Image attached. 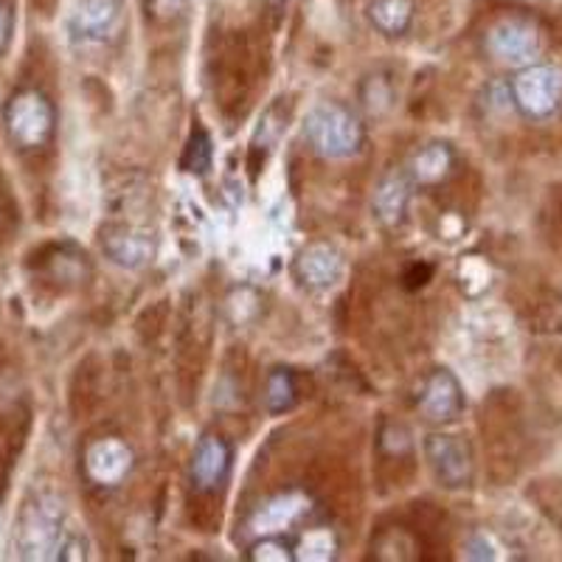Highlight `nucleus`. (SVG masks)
Instances as JSON below:
<instances>
[{
    "mask_svg": "<svg viewBox=\"0 0 562 562\" xmlns=\"http://www.w3.org/2000/svg\"><path fill=\"white\" fill-rule=\"evenodd\" d=\"M262 77V48L248 32H234L220 43L211 59V88L223 115L237 119L248 110Z\"/></svg>",
    "mask_w": 562,
    "mask_h": 562,
    "instance_id": "obj_1",
    "label": "nucleus"
},
{
    "mask_svg": "<svg viewBox=\"0 0 562 562\" xmlns=\"http://www.w3.org/2000/svg\"><path fill=\"white\" fill-rule=\"evenodd\" d=\"M3 124L20 153H43L57 135V108L40 88H20L3 108Z\"/></svg>",
    "mask_w": 562,
    "mask_h": 562,
    "instance_id": "obj_2",
    "label": "nucleus"
},
{
    "mask_svg": "<svg viewBox=\"0 0 562 562\" xmlns=\"http://www.w3.org/2000/svg\"><path fill=\"white\" fill-rule=\"evenodd\" d=\"M32 430V405L26 391L20 389L18 374L7 363H0V498L9 486L12 470L26 448Z\"/></svg>",
    "mask_w": 562,
    "mask_h": 562,
    "instance_id": "obj_3",
    "label": "nucleus"
},
{
    "mask_svg": "<svg viewBox=\"0 0 562 562\" xmlns=\"http://www.w3.org/2000/svg\"><path fill=\"white\" fill-rule=\"evenodd\" d=\"M304 135L313 144L315 153L324 158L344 160L358 155L366 144V127L355 110L340 102H324L310 110Z\"/></svg>",
    "mask_w": 562,
    "mask_h": 562,
    "instance_id": "obj_4",
    "label": "nucleus"
},
{
    "mask_svg": "<svg viewBox=\"0 0 562 562\" xmlns=\"http://www.w3.org/2000/svg\"><path fill=\"white\" fill-rule=\"evenodd\" d=\"M68 535L70 531L63 529V504L54 498L29 501L20 512L18 549L29 560H59Z\"/></svg>",
    "mask_w": 562,
    "mask_h": 562,
    "instance_id": "obj_5",
    "label": "nucleus"
},
{
    "mask_svg": "<svg viewBox=\"0 0 562 562\" xmlns=\"http://www.w3.org/2000/svg\"><path fill=\"white\" fill-rule=\"evenodd\" d=\"M512 104L531 119L543 122L554 115L562 104V68L560 65H526L518 77L509 82Z\"/></svg>",
    "mask_w": 562,
    "mask_h": 562,
    "instance_id": "obj_6",
    "label": "nucleus"
},
{
    "mask_svg": "<svg viewBox=\"0 0 562 562\" xmlns=\"http://www.w3.org/2000/svg\"><path fill=\"white\" fill-rule=\"evenodd\" d=\"M26 268L40 284L59 290V293H68V290H77L90 276V259L77 243L63 239V243L40 245L29 256Z\"/></svg>",
    "mask_w": 562,
    "mask_h": 562,
    "instance_id": "obj_7",
    "label": "nucleus"
},
{
    "mask_svg": "<svg viewBox=\"0 0 562 562\" xmlns=\"http://www.w3.org/2000/svg\"><path fill=\"white\" fill-rule=\"evenodd\" d=\"M422 448H425L430 473L445 490H464V486L473 484L475 459L464 436L428 434Z\"/></svg>",
    "mask_w": 562,
    "mask_h": 562,
    "instance_id": "obj_8",
    "label": "nucleus"
},
{
    "mask_svg": "<svg viewBox=\"0 0 562 562\" xmlns=\"http://www.w3.org/2000/svg\"><path fill=\"white\" fill-rule=\"evenodd\" d=\"M486 52L501 63L526 68L543 52V32L529 18H504L486 32Z\"/></svg>",
    "mask_w": 562,
    "mask_h": 562,
    "instance_id": "obj_9",
    "label": "nucleus"
},
{
    "mask_svg": "<svg viewBox=\"0 0 562 562\" xmlns=\"http://www.w3.org/2000/svg\"><path fill=\"white\" fill-rule=\"evenodd\" d=\"M99 245L110 262L127 270L144 268L155 256L153 231L133 220H108L99 228Z\"/></svg>",
    "mask_w": 562,
    "mask_h": 562,
    "instance_id": "obj_10",
    "label": "nucleus"
},
{
    "mask_svg": "<svg viewBox=\"0 0 562 562\" xmlns=\"http://www.w3.org/2000/svg\"><path fill=\"white\" fill-rule=\"evenodd\" d=\"M416 470L414 436L403 422L383 419L378 428V473L391 486H408Z\"/></svg>",
    "mask_w": 562,
    "mask_h": 562,
    "instance_id": "obj_11",
    "label": "nucleus"
},
{
    "mask_svg": "<svg viewBox=\"0 0 562 562\" xmlns=\"http://www.w3.org/2000/svg\"><path fill=\"white\" fill-rule=\"evenodd\" d=\"M231 464H234V448L220 434H203L189 461V484L194 492L217 495L228 484Z\"/></svg>",
    "mask_w": 562,
    "mask_h": 562,
    "instance_id": "obj_12",
    "label": "nucleus"
},
{
    "mask_svg": "<svg viewBox=\"0 0 562 562\" xmlns=\"http://www.w3.org/2000/svg\"><path fill=\"white\" fill-rule=\"evenodd\" d=\"M74 37L85 43L113 45L127 32V12L122 0H82L74 20H70Z\"/></svg>",
    "mask_w": 562,
    "mask_h": 562,
    "instance_id": "obj_13",
    "label": "nucleus"
},
{
    "mask_svg": "<svg viewBox=\"0 0 562 562\" xmlns=\"http://www.w3.org/2000/svg\"><path fill=\"white\" fill-rule=\"evenodd\" d=\"M422 419L430 425H453L464 414V389L450 369L430 371L416 400Z\"/></svg>",
    "mask_w": 562,
    "mask_h": 562,
    "instance_id": "obj_14",
    "label": "nucleus"
},
{
    "mask_svg": "<svg viewBox=\"0 0 562 562\" xmlns=\"http://www.w3.org/2000/svg\"><path fill=\"white\" fill-rule=\"evenodd\" d=\"M211 346L209 318H200L198 313L189 315L183 324V333L178 338V389L183 394V403L189 405V396L198 391V378L205 366V355Z\"/></svg>",
    "mask_w": 562,
    "mask_h": 562,
    "instance_id": "obj_15",
    "label": "nucleus"
},
{
    "mask_svg": "<svg viewBox=\"0 0 562 562\" xmlns=\"http://www.w3.org/2000/svg\"><path fill=\"white\" fill-rule=\"evenodd\" d=\"M82 470L93 484L119 486L133 470V450L119 436L93 439L82 453Z\"/></svg>",
    "mask_w": 562,
    "mask_h": 562,
    "instance_id": "obj_16",
    "label": "nucleus"
},
{
    "mask_svg": "<svg viewBox=\"0 0 562 562\" xmlns=\"http://www.w3.org/2000/svg\"><path fill=\"white\" fill-rule=\"evenodd\" d=\"M295 279L310 290L333 288L335 281L344 276V259L329 243H313L301 250L293 265Z\"/></svg>",
    "mask_w": 562,
    "mask_h": 562,
    "instance_id": "obj_17",
    "label": "nucleus"
},
{
    "mask_svg": "<svg viewBox=\"0 0 562 562\" xmlns=\"http://www.w3.org/2000/svg\"><path fill=\"white\" fill-rule=\"evenodd\" d=\"M411 198H414V178L405 172H391L380 180L378 192L371 198V211L383 228H400L408 217Z\"/></svg>",
    "mask_w": 562,
    "mask_h": 562,
    "instance_id": "obj_18",
    "label": "nucleus"
},
{
    "mask_svg": "<svg viewBox=\"0 0 562 562\" xmlns=\"http://www.w3.org/2000/svg\"><path fill=\"white\" fill-rule=\"evenodd\" d=\"M310 380L301 371L288 369V366H276L270 369L268 380H265V408L270 416L290 414L299 408V403L307 394Z\"/></svg>",
    "mask_w": 562,
    "mask_h": 562,
    "instance_id": "obj_19",
    "label": "nucleus"
},
{
    "mask_svg": "<svg viewBox=\"0 0 562 562\" xmlns=\"http://www.w3.org/2000/svg\"><path fill=\"white\" fill-rule=\"evenodd\" d=\"M425 543L416 535L414 526H389L380 529L378 537L371 540V557L374 560H422L425 557Z\"/></svg>",
    "mask_w": 562,
    "mask_h": 562,
    "instance_id": "obj_20",
    "label": "nucleus"
},
{
    "mask_svg": "<svg viewBox=\"0 0 562 562\" xmlns=\"http://www.w3.org/2000/svg\"><path fill=\"white\" fill-rule=\"evenodd\" d=\"M102 366L97 358L79 363L74 383H70V411L77 416H88L102 403Z\"/></svg>",
    "mask_w": 562,
    "mask_h": 562,
    "instance_id": "obj_21",
    "label": "nucleus"
},
{
    "mask_svg": "<svg viewBox=\"0 0 562 562\" xmlns=\"http://www.w3.org/2000/svg\"><path fill=\"white\" fill-rule=\"evenodd\" d=\"M414 0H371L369 20L385 37H403L414 23Z\"/></svg>",
    "mask_w": 562,
    "mask_h": 562,
    "instance_id": "obj_22",
    "label": "nucleus"
},
{
    "mask_svg": "<svg viewBox=\"0 0 562 562\" xmlns=\"http://www.w3.org/2000/svg\"><path fill=\"white\" fill-rule=\"evenodd\" d=\"M456 167V155L448 144H430L414 160V180L422 186H439Z\"/></svg>",
    "mask_w": 562,
    "mask_h": 562,
    "instance_id": "obj_23",
    "label": "nucleus"
},
{
    "mask_svg": "<svg viewBox=\"0 0 562 562\" xmlns=\"http://www.w3.org/2000/svg\"><path fill=\"white\" fill-rule=\"evenodd\" d=\"M211 164H214V140H211L209 130L200 122H194L192 133H189V140H186L183 155H180V169L189 175H209Z\"/></svg>",
    "mask_w": 562,
    "mask_h": 562,
    "instance_id": "obj_24",
    "label": "nucleus"
},
{
    "mask_svg": "<svg viewBox=\"0 0 562 562\" xmlns=\"http://www.w3.org/2000/svg\"><path fill=\"white\" fill-rule=\"evenodd\" d=\"M529 324L537 333H562V295L543 293L531 304Z\"/></svg>",
    "mask_w": 562,
    "mask_h": 562,
    "instance_id": "obj_25",
    "label": "nucleus"
},
{
    "mask_svg": "<svg viewBox=\"0 0 562 562\" xmlns=\"http://www.w3.org/2000/svg\"><path fill=\"white\" fill-rule=\"evenodd\" d=\"M360 102L369 113L380 115L391 108L394 102V85H391L389 74H371L360 85Z\"/></svg>",
    "mask_w": 562,
    "mask_h": 562,
    "instance_id": "obj_26",
    "label": "nucleus"
},
{
    "mask_svg": "<svg viewBox=\"0 0 562 562\" xmlns=\"http://www.w3.org/2000/svg\"><path fill=\"white\" fill-rule=\"evenodd\" d=\"M189 520L192 526H198L200 531H217L220 529V498L217 495H203V492H194V498L189 501Z\"/></svg>",
    "mask_w": 562,
    "mask_h": 562,
    "instance_id": "obj_27",
    "label": "nucleus"
},
{
    "mask_svg": "<svg viewBox=\"0 0 562 562\" xmlns=\"http://www.w3.org/2000/svg\"><path fill=\"white\" fill-rule=\"evenodd\" d=\"M147 18L155 20L158 26H172L189 12V0H144Z\"/></svg>",
    "mask_w": 562,
    "mask_h": 562,
    "instance_id": "obj_28",
    "label": "nucleus"
},
{
    "mask_svg": "<svg viewBox=\"0 0 562 562\" xmlns=\"http://www.w3.org/2000/svg\"><path fill=\"white\" fill-rule=\"evenodd\" d=\"M436 268L430 262H411L408 268L403 270V276H400V281H403V288L408 290V293H416V290L428 288Z\"/></svg>",
    "mask_w": 562,
    "mask_h": 562,
    "instance_id": "obj_29",
    "label": "nucleus"
},
{
    "mask_svg": "<svg viewBox=\"0 0 562 562\" xmlns=\"http://www.w3.org/2000/svg\"><path fill=\"white\" fill-rule=\"evenodd\" d=\"M14 217H18V209H14V200L12 194H9L7 180L0 175V231H7L9 225L14 223Z\"/></svg>",
    "mask_w": 562,
    "mask_h": 562,
    "instance_id": "obj_30",
    "label": "nucleus"
},
{
    "mask_svg": "<svg viewBox=\"0 0 562 562\" xmlns=\"http://www.w3.org/2000/svg\"><path fill=\"white\" fill-rule=\"evenodd\" d=\"M9 40H12V9L0 0V54L7 52Z\"/></svg>",
    "mask_w": 562,
    "mask_h": 562,
    "instance_id": "obj_31",
    "label": "nucleus"
},
{
    "mask_svg": "<svg viewBox=\"0 0 562 562\" xmlns=\"http://www.w3.org/2000/svg\"><path fill=\"white\" fill-rule=\"evenodd\" d=\"M470 557H473V560H495V549H492L490 543H486L484 537L481 535H475L473 537V543H470Z\"/></svg>",
    "mask_w": 562,
    "mask_h": 562,
    "instance_id": "obj_32",
    "label": "nucleus"
},
{
    "mask_svg": "<svg viewBox=\"0 0 562 562\" xmlns=\"http://www.w3.org/2000/svg\"><path fill=\"white\" fill-rule=\"evenodd\" d=\"M34 7H37V12L43 14H52L54 9H57V0H32Z\"/></svg>",
    "mask_w": 562,
    "mask_h": 562,
    "instance_id": "obj_33",
    "label": "nucleus"
},
{
    "mask_svg": "<svg viewBox=\"0 0 562 562\" xmlns=\"http://www.w3.org/2000/svg\"><path fill=\"white\" fill-rule=\"evenodd\" d=\"M284 3H288V0H268V7L273 9V12H281V9H284Z\"/></svg>",
    "mask_w": 562,
    "mask_h": 562,
    "instance_id": "obj_34",
    "label": "nucleus"
}]
</instances>
